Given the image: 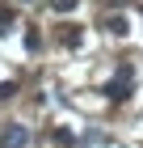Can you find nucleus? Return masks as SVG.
<instances>
[{
  "label": "nucleus",
  "mask_w": 143,
  "mask_h": 148,
  "mask_svg": "<svg viewBox=\"0 0 143 148\" xmlns=\"http://www.w3.org/2000/svg\"><path fill=\"white\" fill-rule=\"evenodd\" d=\"M55 9H59V13H67V9H76V0H55Z\"/></svg>",
  "instance_id": "6"
},
{
  "label": "nucleus",
  "mask_w": 143,
  "mask_h": 148,
  "mask_svg": "<svg viewBox=\"0 0 143 148\" xmlns=\"http://www.w3.org/2000/svg\"><path fill=\"white\" fill-rule=\"evenodd\" d=\"M13 21H17V13H13V9H0V34H9Z\"/></svg>",
  "instance_id": "4"
},
{
  "label": "nucleus",
  "mask_w": 143,
  "mask_h": 148,
  "mask_svg": "<svg viewBox=\"0 0 143 148\" xmlns=\"http://www.w3.org/2000/svg\"><path fill=\"white\" fill-rule=\"evenodd\" d=\"M105 30H110V34H126V30H131V25H126V17H110V21H105Z\"/></svg>",
  "instance_id": "3"
},
{
  "label": "nucleus",
  "mask_w": 143,
  "mask_h": 148,
  "mask_svg": "<svg viewBox=\"0 0 143 148\" xmlns=\"http://www.w3.org/2000/svg\"><path fill=\"white\" fill-rule=\"evenodd\" d=\"M13 93H17V85H13V80H0V102H9Z\"/></svg>",
  "instance_id": "5"
},
{
  "label": "nucleus",
  "mask_w": 143,
  "mask_h": 148,
  "mask_svg": "<svg viewBox=\"0 0 143 148\" xmlns=\"http://www.w3.org/2000/svg\"><path fill=\"white\" fill-rule=\"evenodd\" d=\"M30 144V131L25 127H9L4 136H0V148H25Z\"/></svg>",
  "instance_id": "2"
},
{
  "label": "nucleus",
  "mask_w": 143,
  "mask_h": 148,
  "mask_svg": "<svg viewBox=\"0 0 143 148\" xmlns=\"http://www.w3.org/2000/svg\"><path fill=\"white\" fill-rule=\"evenodd\" d=\"M105 93H110L114 102H126V97H131V68H126V64L118 68V76L110 80V89H105Z\"/></svg>",
  "instance_id": "1"
}]
</instances>
